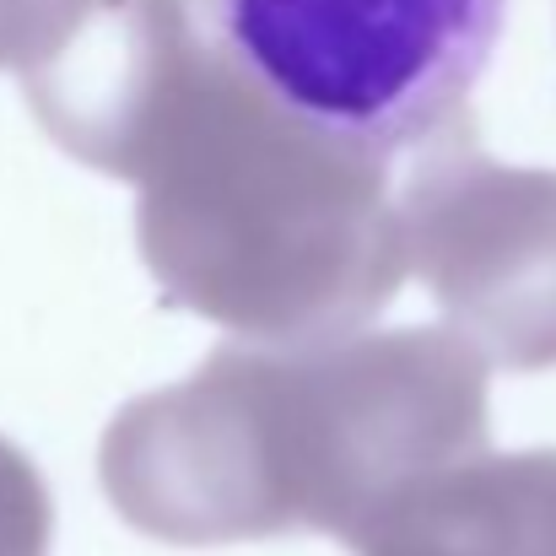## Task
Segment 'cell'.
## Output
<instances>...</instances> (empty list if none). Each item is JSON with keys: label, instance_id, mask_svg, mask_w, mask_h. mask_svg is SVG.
Here are the masks:
<instances>
[{"label": "cell", "instance_id": "obj_1", "mask_svg": "<svg viewBox=\"0 0 556 556\" xmlns=\"http://www.w3.org/2000/svg\"><path fill=\"white\" fill-rule=\"evenodd\" d=\"M486 432V363L454 330L227 341L109 421L98 481L130 530L168 546L303 530L357 546Z\"/></svg>", "mask_w": 556, "mask_h": 556}, {"label": "cell", "instance_id": "obj_2", "mask_svg": "<svg viewBox=\"0 0 556 556\" xmlns=\"http://www.w3.org/2000/svg\"><path fill=\"white\" fill-rule=\"evenodd\" d=\"M125 185L163 303L238 341L363 330L410 276L389 157L292 119L211 43L174 76Z\"/></svg>", "mask_w": 556, "mask_h": 556}, {"label": "cell", "instance_id": "obj_3", "mask_svg": "<svg viewBox=\"0 0 556 556\" xmlns=\"http://www.w3.org/2000/svg\"><path fill=\"white\" fill-rule=\"evenodd\" d=\"M508 0H205L211 49L292 119L394 157L454 125Z\"/></svg>", "mask_w": 556, "mask_h": 556}, {"label": "cell", "instance_id": "obj_4", "mask_svg": "<svg viewBox=\"0 0 556 556\" xmlns=\"http://www.w3.org/2000/svg\"><path fill=\"white\" fill-rule=\"evenodd\" d=\"M400 205L405 270L486 368H556V168L497 163L470 114L416 147Z\"/></svg>", "mask_w": 556, "mask_h": 556}, {"label": "cell", "instance_id": "obj_5", "mask_svg": "<svg viewBox=\"0 0 556 556\" xmlns=\"http://www.w3.org/2000/svg\"><path fill=\"white\" fill-rule=\"evenodd\" d=\"M357 556H556V448L470 454L416 481Z\"/></svg>", "mask_w": 556, "mask_h": 556}, {"label": "cell", "instance_id": "obj_6", "mask_svg": "<svg viewBox=\"0 0 556 556\" xmlns=\"http://www.w3.org/2000/svg\"><path fill=\"white\" fill-rule=\"evenodd\" d=\"M54 535V503L38 465L0 438V556H43Z\"/></svg>", "mask_w": 556, "mask_h": 556}, {"label": "cell", "instance_id": "obj_7", "mask_svg": "<svg viewBox=\"0 0 556 556\" xmlns=\"http://www.w3.org/2000/svg\"><path fill=\"white\" fill-rule=\"evenodd\" d=\"M76 0H0V65L27 71Z\"/></svg>", "mask_w": 556, "mask_h": 556}]
</instances>
